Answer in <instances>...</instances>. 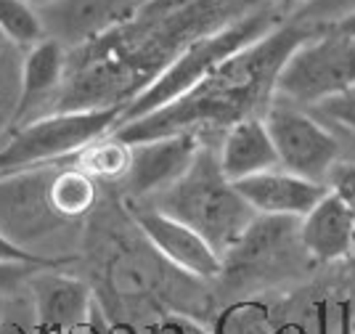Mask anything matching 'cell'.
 I'll return each mask as SVG.
<instances>
[{"mask_svg": "<svg viewBox=\"0 0 355 334\" xmlns=\"http://www.w3.org/2000/svg\"><path fill=\"white\" fill-rule=\"evenodd\" d=\"M0 35L21 53L45 40L37 8H32L27 0H0Z\"/></svg>", "mask_w": 355, "mask_h": 334, "instance_id": "cell-17", "label": "cell"}, {"mask_svg": "<svg viewBox=\"0 0 355 334\" xmlns=\"http://www.w3.org/2000/svg\"><path fill=\"white\" fill-rule=\"evenodd\" d=\"M350 85H355V37L324 27L284 61L276 77V99L311 109Z\"/></svg>", "mask_w": 355, "mask_h": 334, "instance_id": "cell-6", "label": "cell"}, {"mask_svg": "<svg viewBox=\"0 0 355 334\" xmlns=\"http://www.w3.org/2000/svg\"><path fill=\"white\" fill-rule=\"evenodd\" d=\"M3 297H6V294H0V306H3Z\"/></svg>", "mask_w": 355, "mask_h": 334, "instance_id": "cell-30", "label": "cell"}, {"mask_svg": "<svg viewBox=\"0 0 355 334\" xmlns=\"http://www.w3.org/2000/svg\"><path fill=\"white\" fill-rule=\"evenodd\" d=\"M0 262H27V265H40V268H53V265H48V262L37 260V258H32L27 252H21L19 247H14L3 233H0Z\"/></svg>", "mask_w": 355, "mask_h": 334, "instance_id": "cell-25", "label": "cell"}, {"mask_svg": "<svg viewBox=\"0 0 355 334\" xmlns=\"http://www.w3.org/2000/svg\"><path fill=\"white\" fill-rule=\"evenodd\" d=\"M282 22V14L273 6H263V8H252L244 16L234 19L231 24L189 43L135 96L133 101L125 103L119 125L135 122V119H141V117L151 115V112H157V109L180 99L196 83H202L212 69H218L225 58L234 56L236 51L247 48L254 40H260L263 35H268L273 27H279Z\"/></svg>", "mask_w": 355, "mask_h": 334, "instance_id": "cell-3", "label": "cell"}, {"mask_svg": "<svg viewBox=\"0 0 355 334\" xmlns=\"http://www.w3.org/2000/svg\"><path fill=\"white\" fill-rule=\"evenodd\" d=\"M315 32V27L289 16L260 40L225 58L218 69H212L180 99L135 122L119 125L112 133L125 144L178 133H191L205 144H218L223 133L236 122L266 115L270 101L276 99V77L284 61Z\"/></svg>", "mask_w": 355, "mask_h": 334, "instance_id": "cell-1", "label": "cell"}, {"mask_svg": "<svg viewBox=\"0 0 355 334\" xmlns=\"http://www.w3.org/2000/svg\"><path fill=\"white\" fill-rule=\"evenodd\" d=\"M37 271H45L40 265H27V262H0V294H16L27 290Z\"/></svg>", "mask_w": 355, "mask_h": 334, "instance_id": "cell-23", "label": "cell"}, {"mask_svg": "<svg viewBox=\"0 0 355 334\" xmlns=\"http://www.w3.org/2000/svg\"><path fill=\"white\" fill-rule=\"evenodd\" d=\"M218 162H220L223 175L231 183L276 170L279 157H276V149H273V141L268 135L263 117L241 119L234 128L223 133L220 141H218Z\"/></svg>", "mask_w": 355, "mask_h": 334, "instance_id": "cell-15", "label": "cell"}, {"mask_svg": "<svg viewBox=\"0 0 355 334\" xmlns=\"http://www.w3.org/2000/svg\"><path fill=\"white\" fill-rule=\"evenodd\" d=\"M331 27L337 29V32H342V35H350V37H355V14H350L347 19L337 22V24H331Z\"/></svg>", "mask_w": 355, "mask_h": 334, "instance_id": "cell-27", "label": "cell"}, {"mask_svg": "<svg viewBox=\"0 0 355 334\" xmlns=\"http://www.w3.org/2000/svg\"><path fill=\"white\" fill-rule=\"evenodd\" d=\"M326 191L355 215V162H337L326 178Z\"/></svg>", "mask_w": 355, "mask_h": 334, "instance_id": "cell-22", "label": "cell"}, {"mask_svg": "<svg viewBox=\"0 0 355 334\" xmlns=\"http://www.w3.org/2000/svg\"><path fill=\"white\" fill-rule=\"evenodd\" d=\"M308 112L313 117H318L324 125L331 122V125H340L345 131L355 133V85L345 87L340 93H334V96H329L324 101H318Z\"/></svg>", "mask_w": 355, "mask_h": 334, "instance_id": "cell-19", "label": "cell"}, {"mask_svg": "<svg viewBox=\"0 0 355 334\" xmlns=\"http://www.w3.org/2000/svg\"><path fill=\"white\" fill-rule=\"evenodd\" d=\"M141 204L157 207L180 223L191 226L223 258L236 247L239 239L257 218L250 204L241 199L236 186L223 175L218 144H202L191 167L170 189Z\"/></svg>", "mask_w": 355, "mask_h": 334, "instance_id": "cell-2", "label": "cell"}, {"mask_svg": "<svg viewBox=\"0 0 355 334\" xmlns=\"http://www.w3.org/2000/svg\"><path fill=\"white\" fill-rule=\"evenodd\" d=\"M308 0H273V8L279 11V14H295V11H300L302 6H305Z\"/></svg>", "mask_w": 355, "mask_h": 334, "instance_id": "cell-26", "label": "cell"}, {"mask_svg": "<svg viewBox=\"0 0 355 334\" xmlns=\"http://www.w3.org/2000/svg\"><path fill=\"white\" fill-rule=\"evenodd\" d=\"M347 334H355V329H353V332H350V329H347Z\"/></svg>", "mask_w": 355, "mask_h": 334, "instance_id": "cell-31", "label": "cell"}, {"mask_svg": "<svg viewBox=\"0 0 355 334\" xmlns=\"http://www.w3.org/2000/svg\"><path fill=\"white\" fill-rule=\"evenodd\" d=\"M350 14H355V0H308L292 16H297L300 22H305L315 29H324L347 19Z\"/></svg>", "mask_w": 355, "mask_h": 334, "instance_id": "cell-20", "label": "cell"}, {"mask_svg": "<svg viewBox=\"0 0 355 334\" xmlns=\"http://www.w3.org/2000/svg\"><path fill=\"white\" fill-rule=\"evenodd\" d=\"M56 165L0 178V233L32 258L67 268L72 262L74 236L83 226L61 218L53 204L51 181Z\"/></svg>", "mask_w": 355, "mask_h": 334, "instance_id": "cell-4", "label": "cell"}, {"mask_svg": "<svg viewBox=\"0 0 355 334\" xmlns=\"http://www.w3.org/2000/svg\"><path fill=\"white\" fill-rule=\"evenodd\" d=\"M6 294L0 306V334H35V316H32L30 297Z\"/></svg>", "mask_w": 355, "mask_h": 334, "instance_id": "cell-21", "label": "cell"}, {"mask_svg": "<svg viewBox=\"0 0 355 334\" xmlns=\"http://www.w3.org/2000/svg\"><path fill=\"white\" fill-rule=\"evenodd\" d=\"M125 210L141 236L148 242V247L175 271L199 281H215L223 276V255L191 226L148 204L128 202Z\"/></svg>", "mask_w": 355, "mask_h": 334, "instance_id": "cell-8", "label": "cell"}, {"mask_svg": "<svg viewBox=\"0 0 355 334\" xmlns=\"http://www.w3.org/2000/svg\"><path fill=\"white\" fill-rule=\"evenodd\" d=\"M263 122L276 149L279 167L326 186L331 167L340 162V141L334 138V133L308 109L282 99L270 101Z\"/></svg>", "mask_w": 355, "mask_h": 334, "instance_id": "cell-7", "label": "cell"}, {"mask_svg": "<svg viewBox=\"0 0 355 334\" xmlns=\"http://www.w3.org/2000/svg\"><path fill=\"white\" fill-rule=\"evenodd\" d=\"M297 239L311 260H345L355 247V215L326 191L321 202L297 223Z\"/></svg>", "mask_w": 355, "mask_h": 334, "instance_id": "cell-14", "label": "cell"}, {"mask_svg": "<svg viewBox=\"0 0 355 334\" xmlns=\"http://www.w3.org/2000/svg\"><path fill=\"white\" fill-rule=\"evenodd\" d=\"M19 74H21V53L16 48H6L0 53V138H6L14 125L16 103H19Z\"/></svg>", "mask_w": 355, "mask_h": 334, "instance_id": "cell-18", "label": "cell"}, {"mask_svg": "<svg viewBox=\"0 0 355 334\" xmlns=\"http://www.w3.org/2000/svg\"><path fill=\"white\" fill-rule=\"evenodd\" d=\"M148 334H209L196 319L180 316V313H167L159 316L148 326Z\"/></svg>", "mask_w": 355, "mask_h": 334, "instance_id": "cell-24", "label": "cell"}, {"mask_svg": "<svg viewBox=\"0 0 355 334\" xmlns=\"http://www.w3.org/2000/svg\"><path fill=\"white\" fill-rule=\"evenodd\" d=\"M6 48H11V45L6 43V37H3V35H0V53H3V51H6Z\"/></svg>", "mask_w": 355, "mask_h": 334, "instance_id": "cell-29", "label": "cell"}, {"mask_svg": "<svg viewBox=\"0 0 355 334\" xmlns=\"http://www.w3.org/2000/svg\"><path fill=\"white\" fill-rule=\"evenodd\" d=\"M144 3L146 0H53L37 14L48 40L77 51L133 22Z\"/></svg>", "mask_w": 355, "mask_h": 334, "instance_id": "cell-9", "label": "cell"}, {"mask_svg": "<svg viewBox=\"0 0 355 334\" xmlns=\"http://www.w3.org/2000/svg\"><path fill=\"white\" fill-rule=\"evenodd\" d=\"M122 106L80 109L35 119L0 138V178L69 160L119 125Z\"/></svg>", "mask_w": 355, "mask_h": 334, "instance_id": "cell-5", "label": "cell"}, {"mask_svg": "<svg viewBox=\"0 0 355 334\" xmlns=\"http://www.w3.org/2000/svg\"><path fill=\"white\" fill-rule=\"evenodd\" d=\"M27 297L32 303L35 332L40 334H80L96 306L90 281L72 276L64 268L37 271L27 281Z\"/></svg>", "mask_w": 355, "mask_h": 334, "instance_id": "cell-11", "label": "cell"}, {"mask_svg": "<svg viewBox=\"0 0 355 334\" xmlns=\"http://www.w3.org/2000/svg\"><path fill=\"white\" fill-rule=\"evenodd\" d=\"M67 53H69L67 48H61L59 43L48 37L21 53L19 103H16L11 131L24 128L35 119L56 115L64 80H67Z\"/></svg>", "mask_w": 355, "mask_h": 334, "instance_id": "cell-12", "label": "cell"}, {"mask_svg": "<svg viewBox=\"0 0 355 334\" xmlns=\"http://www.w3.org/2000/svg\"><path fill=\"white\" fill-rule=\"evenodd\" d=\"M27 3H30L32 8H37V11H40V8H45V6H51L53 0H27Z\"/></svg>", "mask_w": 355, "mask_h": 334, "instance_id": "cell-28", "label": "cell"}, {"mask_svg": "<svg viewBox=\"0 0 355 334\" xmlns=\"http://www.w3.org/2000/svg\"><path fill=\"white\" fill-rule=\"evenodd\" d=\"M202 144L205 141L191 133H178V135H162V138L130 144V167L122 181L128 202H148L164 189H170L178 178L191 167Z\"/></svg>", "mask_w": 355, "mask_h": 334, "instance_id": "cell-10", "label": "cell"}, {"mask_svg": "<svg viewBox=\"0 0 355 334\" xmlns=\"http://www.w3.org/2000/svg\"><path fill=\"white\" fill-rule=\"evenodd\" d=\"M234 186L260 218L302 220L326 194V186L305 181L284 167L244 178Z\"/></svg>", "mask_w": 355, "mask_h": 334, "instance_id": "cell-13", "label": "cell"}, {"mask_svg": "<svg viewBox=\"0 0 355 334\" xmlns=\"http://www.w3.org/2000/svg\"><path fill=\"white\" fill-rule=\"evenodd\" d=\"M72 162L96 183H122L130 167V144L119 141L114 133H106L77 151Z\"/></svg>", "mask_w": 355, "mask_h": 334, "instance_id": "cell-16", "label": "cell"}]
</instances>
